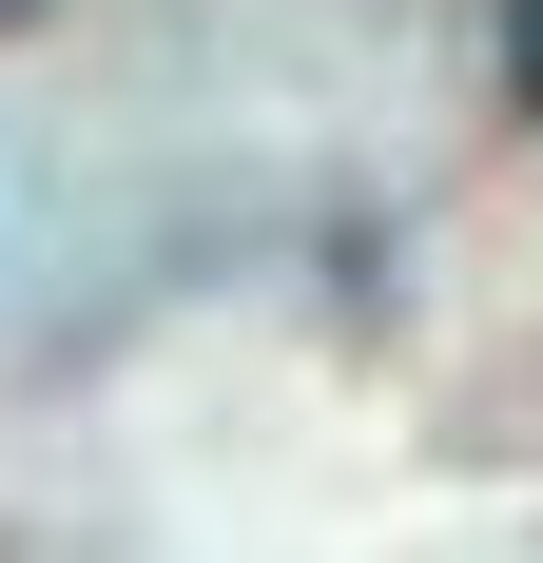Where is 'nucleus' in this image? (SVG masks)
Listing matches in <instances>:
<instances>
[{"label": "nucleus", "instance_id": "f257e3e1", "mask_svg": "<svg viewBox=\"0 0 543 563\" xmlns=\"http://www.w3.org/2000/svg\"><path fill=\"white\" fill-rule=\"evenodd\" d=\"M505 78H524V117H543V0H505Z\"/></svg>", "mask_w": 543, "mask_h": 563}, {"label": "nucleus", "instance_id": "f03ea898", "mask_svg": "<svg viewBox=\"0 0 543 563\" xmlns=\"http://www.w3.org/2000/svg\"><path fill=\"white\" fill-rule=\"evenodd\" d=\"M0 20H40V0H0Z\"/></svg>", "mask_w": 543, "mask_h": 563}]
</instances>
